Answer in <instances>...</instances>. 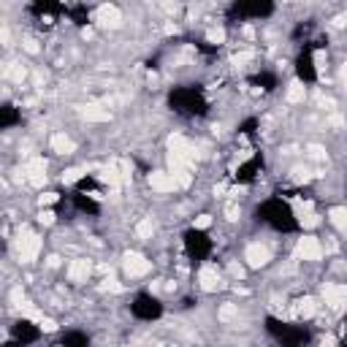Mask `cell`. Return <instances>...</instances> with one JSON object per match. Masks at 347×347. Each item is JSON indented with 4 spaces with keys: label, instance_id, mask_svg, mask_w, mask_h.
<instances>
[{
    "label": "cell",
    "instance_id": "cell-28",
    "mask_svg": "<svg viewBox=\"0 0 347 347\" xmlns=\"http://www.w3.org/2000/svg\"><path fill=\"white\" fill-rule=\"evenodd\" d=\"M22 46H25V52L38 54V41H36V38H25V44H22Z\"/></svg>",
    "mask_w": 347,
    "mask_h": 347
},
{
    "label": "cell",
    "instance_id": "cell-18",
    "mask_svg": "<svg viewBox=\"0 0 347 347\" xmlns=\"http://www.w3.org/2000/svg\"><path fill=\"white\" fill-rule=\"evenodd\" d=\"M3 74H6V79H11V82H22V79L27 76V71L22 68V65H17V62H9Z\"/></svg>",
    "mask_w": 347,
    "mask_h": 347
},
{
    "label": "cell",
    "instance_id": "cell-9",
    "mask_svg": "<svg viewBox=\"0 0 347 347\" xmlns=\"http://www.w3.org/2000/svg\"><path fill=\"white\" fill-rule=\"evenodd\" d=\"M46 163H44V157H33L27 165H25V174H27V179L33 185H44V179H46Z\"/></svg>",
    "mask_w": 347,
    "mask_h": 347
},
{
    "label": "cell",
    "instance_id": "cell-4",
    "mask_svg": "<svg viewBox=\"0 0 347 347\" xmlns=\"http://www.w3.org/2000/svg\"><path fill=\"white\" fill-rule=\"evenodd\" d=\"M320 255H323V247H320V241L315 239V236H304V239L296 244V258H301V260H320Z\"/></svg>",
    "mask_w": 347,
    "mask_h": 347
},
{
    "label": "cell",
    "instance_id": "cell-7",
    "mask_svg": "<svg viewBox=\"0 0 347 347\" xmlns=\"http://www.w3.org/2000/svg\"><path fill=\"white\" fill-rule=\"evenodd\" d=\"M95 22L100 27H117L122 22V14L117 6H100V9L95 11Z\"/></svg>",
    "mask_w": 347,
    "mask_h": 347
},
{
    "label": "cell",
    "instance_id": "cell-34",
    "mask_svg": "<svg viewBox=\"0 0 347 347\" xmlns=\"http://www.w3.org/2000/svg\"><path fill=\"white\" fill-rule=\"evenodd\" d=\"M11 301L17 304V306L22 304V288H14V290H11Z\"/></svg>",
    "mask_w": 347,
    "mask_h": 347
},
{
    "label": "cell",
    "instance_id": "cell-23",
    "mask_svg": "<svg viewBox=\"0 0 347 347\" xmlns=\"http://www.w3.org/2000/svg\"><path fill=\"white\" fill-rule=\"evenodd\" d=\"M82 174H84V168H68L65 174H62V182L71 185V182H76V179L82 177Z\"/></svg>",
    "mask_w": 347,
    "mask_h": 347
},
{
    "label": "cell",
    "instance_id": "cell-19",
    "mask_svg": "<svg viewBox=\"0 0 347 347\" xmlns=\"http://www.w3.org/2000/svg\"><path fill=\"white\" fill-rule=\"evenodd\" d=\"M100 177H103V182H109L112 187H117L120 185V171H117V165H109V168H103V174H100Z\"/></svg>",
    "mask_w": 347,
    "mask_h": 347
},
{
    "label": "cell",
    "instance_id": "cell-24",
    "mask_svg": "<svg viewBox=\"0 0 347 347\" xmlns=\"http://www.w3.org/2000/svg\"><path fill=\"white\" fill-rule=\"evenodd\" d=\"M293 179L296 182H309V168H301V165L293 168Z\"/></svg>",
    "mask_w": 347,
    "mask_h": 347
},
{
    "label": "cell",
    "instance_id": "cell-1",
    "mask_svg": "<svg viewBox=\"0 0 347 347\" xmlns=\"http://www.w3.org/2000/svg\"><path fill=\"white\" fill-rule=\"evenodd\" d=\"M38 250H41V239L33 233V231H19V239H17V255L22 263H33L38 258Z\"/></svg>",
    "mask_w": 347,
    "mask_h": 347
},
{
    "label": "cell",
    "instance_id": "cell-15",
    "mask_svg": "<svg viewBox=\"0 0 347 347\" xmlns=\"http://www.w3.org/2000/svg\"><path fill=\"white\" fill-rule=\"evenodd\" d=\"M331 223H334L339 231H344L347 233V209L344 206H336V209H331Z\"/></svg>",
    "mask_w": 347,
    "mask_h": 347
},
{
    "label": "cell",
    "instance_id": "cell-11",
    "mask_svg": "<svg viewBox=\"0 0 347 347\" xmlns=\"http://www.w3.org/2000/svg\"><path fill=\"white\" fill-rule=\"evenodd\" d=\"M90 271H92V263H90V260H84V258H79V260H74V263L68 266V277L74 282H84L87 277H90Z\"/></svg>",
    "mask_w": 347,
    "mask_h": 347
},
{
    "label": "cell",
    "instance_id": "cell-16",
    "mask_svg": "<svg viewBox=\"0 0 347 347\" xmlns=\"http://www.w3.org/2000/svg\"><path fill=\"white\" fill-rule=\"evenodd\" d=\"M315 312H318V301H315L312 296H306V298L298 301V315H301V318H312Z\"/></svg>",
    "mask_w": 347,
    "mask_h": 347
},
{
    "label": "cell",
    "instance_id": "cell-20",
    "mask_svg": "<svg viewBox=\"0 0 347 347\" xmlns=\"http://www.w3.org/2000/svg\"><path fill=\"white\" fill-rule=\"evenodd\" d=\"M152 231H155L152 220H141V223L136 225V233L141 236V239H149V236H152Z\"/></svg>",
    "mask_w": 347,
    "mask_h": 347
},
{
    "label": "cell",
    "instance_id": "cell-32",
    "mask_svg": "<svg viewBox=\"0 0 347 347\" xmlns=\"http://www.w3.org/2000/svg\"><path fill=\"white\" fill-rule=\"evenodd\" d=\"M209 225H212V217H209V215L195 217V228H209Z\"/></svg>",
    "mask_w": 347,
    "mask_h": 347
},
{
    "label": "cell",
    "instance_id": "cell-17",
    "mask_svg": "<svg viewBox=\"0 0 347 347\" xmlns=\"http://www.w3.org/2000/svg\"><path fill=\"white\" fill-rule=\"evenodd\" d=\"M304 95H306V92H304V84L301 82H293V84L288 87V103H301Z\"/></svg>",
    "mask_w": 347,
    "mask_h": 347
},
{
    "label": "cell",
    "instance_id": "cell-27",
    "mask_svg": "<svg viewBox=\"0 0 347 347\" xmlns=\"http://www.w3.org/2000/svg\"><path fill=\"white\" fill-rule=\"evenodd\" d=\"M38 220H41L44 225H52V223H54V212H49V209H41V215H38Z\"/></svg>",
    "mask_w": 347,
    "mask_h": 347
},
{
    "label": "cell",
    "instance_id": "cell-22",
    "mask_svg": "<svg viewBox=\"0 0 347 347\" xmlns=\"http://www.w3.org/2000/svg\"><path fill=\"white\" fill-rule=\"evenodd\" d=\"M206 38H209L212 44H223V41H225V30H223V27H209Z\"/></svg>",
    "mask_w": 347,
    "mask_h": 347
},
{
    "label": "cell",
    "instance_id": "cell-8",
    "mask_svg": "<svg viewBox=\"0 0 347 347\" xmlns=\"http://www.w3.org/2000/svg\"><path fill=\"white\" fill-rule=\"evenodd\" d=\"M198 282H201L203 290H209V293L223 288V280H220V274H217L215 266H203V269L198 271Z\"/></svg>",
    "mask_w": 347,
    "mask_h": 347
},
{
    "label": "cell",
    "instance_id": "cell-10",
    "mask_svg": "<svg viewBox=\"0 0 347 347\" xmlns=\"http://www.w3.org/2000/svg\"><path fill=\"white\" fill-rule=\"evenodd\" d=\"M149 185H152L157 193H168V190L177 187L174 177H171V174H165V171H152V174H149Z\"/></svg>",
    "mask_w": 347,
    "mask_h": 347
},
{
    "label": "cell",
    "instance_id": "cell-36",
    "mask_svg": "<svg viewBox=\"0 0 347 347\" xmlns=\"http://www.w3.org/2000/svg\"><path fill=\"white\" fill-rule=\"evenodd\" d=\"M344 120H342V117H331V125H334V128H339V125H342Z\"/></svg>",
    "mask_w": 347,
    "mask_h": 347
},
{
    "label": "cell",
    "instance_id": "cell-31",
    "mask_svg": "<svg viewBox=\"0 0 347 347\" xmlns=\"http://www.w3.org/2000/svg\"><path fill=\"white\" fill-rule=\"evenodd\" d=\"M38 201H41V206H49V203H54V201H57V193H44Z\"/></svg>",
    "mask_w": 347,
    "mask_h": 347
},
{
    "label": "cell",
    "instance_id": "cell-14",
    "mask_svg": "<svg viewBox=\"0 0 347 347\" xmlns=\"http://www.w3.org/2000/svg\"><path fill=\"white\" fill-rule=\"evenodd\" d=\"M296 212H298V220H301L306 228H315L320 223V217L312 212V203H296Z\"/></svg>",
    "mask_w": 347,
    "mask_h": 347
},
{
    "label": "cell",
    "instance_id": "cell-38",
    "mask_svg": "<svg viewBox=\"0 0 347 347\" xmlns=\"http://www.w3.org/2000/svg\"><path fill=\"white\" fill-rule=\"evenodd\" d=\"M342 82H344V87H347V62L342 65Z\"/></svg>",
    "mask_w": 347,
    "mask_h": 347
},
{
    "label": "cell",
    "instance_id": "cell-30",
    "mask_svg": "<svg viewBox=\"0 0 347 347\" xmlns=\"http://www.w3.org/2000/svg\"><path fill=\"white\" fill-rule=\"evenodd\" d=\"M41 328L46 331V334H52V331H57V323H54L52 318H44L41 320Z\"/></svg>",
    "mask_w": 347,
    "mask_h": 347
},
{
    "label": "cell",
    "instance_id": "cell-13",
    "mask_svg": "<svg viewBox=\"0 0 347 347\" xmlns=\"http://www.w3.org/2000/svg\"><path fill=\"white\" fill-rule=\"evenodd\" d=\"M52 149L57 155H71L76 149V144L65 136V133H54V136H52Z\"/></svg>",
    "mask_w": 347,
    "mask_h": 347
},
{
    "label": "cell",
    "instance_id": "cell-29",
    "mask_svg": "<svg viewBox=\"0 0 347 347\" xmlns=\"http://www.w3.org/2000/svg\"><path fill=\"white\" fill-rule=\"evenodd\" d=\"M228 271H231V277H239V280H241V274H244V269L236 263V260H231V263H228Z\"/></svg>",
    "mask_w": 347,
    "mask_h": 347
},
{
    "label": "cell",
    "instance_id": "cell-21",
    "mask_svg": "<svg viewBox=\"0 0 347 347\" xmlns=\"http://www.w3.org/2000/svg\"><path fill=\"white\" fill-rule=\"evenodd\" d=\"M236 318H239V309H236L233 304L220 306V320H236Z\"/></svg>",
    "mask_w": 347,
    "mask_h": 347
},
{
    "label": "cell",
    "instance_id": "cell-5",
    "mask_svg": "<svg viewBox=\"0 0 347 347\" xmlns=\"http://www.w3.org/2000/svg\"><path fill=\"white\" fill-rule=\"evenodd\" d=\"M244 260H247L252 269H260V266H266L271 260V250L266 247V244H250V247L244 250Z\"/></svg>",
    "mask_w": 347,
    "mask_h": 347
},
{
    "label": "cell",
    "instance_id": "cell-2",
    "mask_svg": "<svg viewBox=\"0 0 347 347\" xmlns=\"http://www.w3.org/2000/svg\"><path fill=\"white\" fill-rule=\"evenodd\" d=\"M168 149H171V157L174 160H182V163H193V144L187 141L185 136H179V133H174V136L168 138Z\"/></svg>",
    "mask_w": 347,
    "mask_h": 347
},
{
    "label": "cell",
    "instance_id": "cell-25",
    "mask_svg": "<svg viewBox=\"0 0 347 347\" xmlns=\"http://www.w3.org/2000/svg\"><path fill=\"white\" fill-rule=\"evenodd\" d=\"M225 215H228V220H239V217H241V209L236 206V203H228V206H225Z\"/></svg>",
    "mask_w": 347,
    "mask_h": 347
},
{
    "label": "cell",
    "instance_id": "cell-3",
    "mask_svg": "<svg viewBox=\"0 0 347 347\" xmlns=\"http://www.w3.org/2000/svg\"><path fill=\"white\" fill-rule=\"evenodd\" d=\"M323 298H326V304L331 309H342L347 304V285H339V282H328L326 288H323Z\"/></svg>",
    "mask_w": 347,
    "mask_h": 347
},
{
    "label": "cell",
    "instance_id": "cell-37",
    "mask_svg": "<svg viewBox=\"0 0 347 347\" xmlns=\"http://www.w3.org/2000/svg\"><path fill=\"white\" fill-rule=\"evenodd\" d=\"M323 347H334V339L326 336V339H323Z\"/></svg>",
    "mask_w": 347,
    "mask_h": 347
},
{
    "label": "cell",
    "instance_id": "cell-12",
    "mask_svg": "<svg viewBox=\"0 0 347 347\" xmlns=\"http://www.w3.org/2000/svg\"><path fill=\"white\" fill-rule=\"evenodd\" d=\"M82 117L84 120H90V122H109V109H103V106H98V103H90V106H84L82 109Z\"/></svg>",
    "mask_w": 347,
    "mask_h": 347
},
{
    "label": "cell",
    "instance_id": "cell-6",
    "mask_svg": "<svg viewBox=\"0 0 347 347\" xmlns=\"http://www.w3.org/2000/svg\"><path fill=\"white\" fill-rule=\"evenodd\" d=\"M125 271L130 274V277H144V274L149 271V260L141 255V252H125Z\"/></svg>",
    "mask_w": 347,
    "mask_h": 347
},
{
    "label": "cell",
    "instance_id": "cell-33",
    "mask_svg": "<svg viewBox=\"0 0 347 347\" xmlns=\"http://www.w3.org/2000/svg\"><path fill=\"white\" fill-rule=\"evenodd\" d=\"M309 155L315 157V160H326V152H323L320 147H309Z\"/></svg>",
    "mask_w": 347,
    "mask_h": 347
},
{
    "label": "cell",
    "instance_id": "cell-35",
    "mask_svg": "<svg viewBox=\"0 0 347 347\" xmlns=\"http://www.w3.org/2000/svg\"><path fill=\"white\" fill-rule=\"evenodd\" d=\"M250 57H252L250 52H241V54H236V57H233V62H236V65H241V62H247Z\"/></svg>",
    "mask_w": 347,
    "mask_h": 347
},
{
    "label": "cell",
    "instance_id": "cell-26",
    "mask_svg": "<svg viewBox=\"0 0 347 347\" xmlns=\"http://www.w3.org/2000/svg\"><path fill=\"white\" fill-rule=\"evenodd\" d=\"M103 288H106V290H112V293H120V290H122V285H120L117 280H112V277H106V280H103Z\"/></svg>",
    "mask_w": 347,
    "mask_h": 347
}]
</instances>
